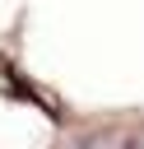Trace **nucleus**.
<instances>
[]
</instances>
